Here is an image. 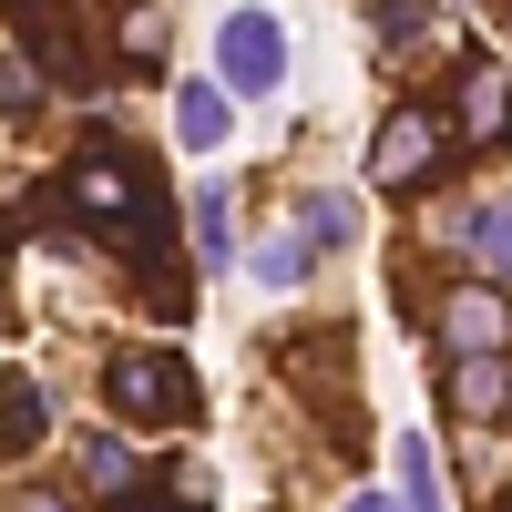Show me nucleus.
Returning a JSON list of instances; mask_svg holds the SVG:
<instances>
[{
  "label": "nucleus",
  "mask_w": 512,
  "mask_h": 512,
  "mask_svg": "<svg viewBox=\"0 0 512 512\" xmlns=\"http://www.w3.org/2000/svg\"><path fill=\"white\" fill-rule=\"evenodd\" d=\"M103 390L123 420H195V369L185 359H154V349H123L103 369Z\"/></svg>",
  "instance_id": "obj_1"
},
{
  "label": "nucleus",
  "mask_w": 512,
  "mask_h": 512,
  "mask_svg": "<svg viewBox=\"0 0 512 512\" xmlns=\"http://www.w3.org/2000/svg\"><path fill=\"white\" fill-rule=\"evenodd\" d=\"M441 144H451V123H441L431 103H400L390 123H379V144H369V175L390 185V195H410V185H431Z\"/></svg>",
  "instance_id": "obj_2"
},
{
  "label": "nucleus",
  "mask_w": 512,
  "mask_h": 512,
  "mask_svg": "<svg viewBox=\"0 0 512 512\" xmlns=\"http://www.w3.org/2000/svg\"><path fill=\"white\" fill-rule=\"evenodd\" d=\"M72 195H82V216H93L103 236H144L154 226V195H144V175L123 154H82L72 164Z\"/></svg>",
  "instance_id": "obj_3"
},
{
  "label": "nucleus",
  "mask_w": 512,
  "mask_h": 512,
  "mask_svg": "<svg viewBox=\"0 0 512 512\" xmlns=\"http://www.w3.org/2000/svg\"><path fill=\"white\" fill-rule=\"evenodd\" d=\"M216 62H226V93L267 103V93H277V72H287V41H277V21H267V11H226Z\"/></svg>",
  "instance_id": "obj_4"
},
{
  "label": "nucleus",
  "mask_w": 512,
  "mask_h": 512,
  "mask_svg": "<svg viewBox=\"0 0 512 512\" xmlns=\"http://www.w3.org/2000/svg\"><path fill=\"white\" fill-rule=\"evenodd\" d=\"M502 338H512V297H502V277H472V287L441 297V349H451V359H502Z\"/></svg>",
  "instance_id": "obj_5"
},
{
  "label": "nucleus",
  "mask_w": 512,
  "mask_h": 512,
  "mask_svg": "<svg viewBox=\"0 0 512 512\" xmlns=\"http://www.w3.org/2000/svg\"><path fill=\"white\" fill-rule=\"evenodd\" d=\"M451 113H461V144H502V134H512V82H502L492 62H472Z\"/></svg>",
  "instance_id": "obj_6"
},
{
  "label": "nucleus",
  "mask_w": 512,
  "mask_h": 512,
  "mask_svg": "<svg viewBox=\"0 0 512 512\" xmlns=\"http://www.w3.org/2000/svg\"><path fill=\"white\" fill-rule=\"evenodd\" d=\"M451 236L472 246V267L512 277V195H482V205H461V216H451Z\"/></svg>",
  "instance_id": "obj_7"
},
{
  "label": "nucleus",
  "mask_w": 512,
  "mask_h": 512,
  "mask_svg": "<svg viewBox=\"0 0 512 512\" xmlns=\"http://www.w3.org/2000/svg\"><path fill=\"white\" fill-rule=\"evenodd\" d=\"M451 410L461 420H512V369L502 359H451Z\"/></svg>",
  "instance_id": "obj_8"
},
{
  "label": "nucleus",
  "mask_w": 512,
  "mask_h": 512,
  "mask_svg": "<svg viewBox=\"0 0 512 512\" xmlns=\"http://www.w3.org/2000/svg\"><path fill=\"white\" fill-rule=\"evenodd\" d=\"M175 134H185L195 154L226 144V93H216V82H185V93H175Z\"/></svg>",
  "instance_id": "obj_9"
},
{
  "label": "nucleus",
  "mask_w": 512,
  "mask_h": 512,
  "mask_svg": "<svg viewBox=\"0 0 512 512\" xmlns=\"http://www.w3.org/2000/svg\"><path fill=\"white\" fill-rule=\"evenodd\" d=\"M41 420H52V400H41L31 379H0V441L31 451V441H41Z\"/></svg>",
  "instance_id": "obj_10"
},
{
  "label": "nucleus",
  "mask_w": 512,
  "mask_h": 512,
  "mask_svg": "<svg viewBox=\"0 0 512 512\" xmlns=\"http://www.w3.org/2000/svg\"><path fill=\"white\" fill-rule=\"evenodd\" d=\"M297 236H308V246H349L359 236V205L349 195H308V205H297Z\"/></svg>",
  "instance_id": "obj_11"
},
{
  "label": "nucleus",
  "mask_w": 512,
  "mask_h": 512,
  "mask_svg": "<svg viewBox=\"0 0 512 512\" xmlns=\"http://www.w3.org/2000/svg\"><path fill=\"white\" fill-rule=\"evenodd\" d=\"M400 512H441V461H431V441H400Z\"/></svg>",
  "instance_id": "obj_12"
},
{
  "label": "nucleus",
  "mask_w": 512,
  "mask_h": 512,
  "mask_svg": "<svg viewBox=\"0 0 512 512\" xmlns=\"http://www.w3.org/2000/svg\"><path fill=\"white\" fill-rule=\"evenodd\" d=\"M308 256H318V246H308V236H297V226H287V236H267V246H256V256H246V267H256V277H267V287H297V277H308Z\"/></svg>",
  "instance_id": "obj_13"
},
{
  "label": "nucleus",
  "mask_w": 512,
  "mask_h": 512,
  "mask_svg": "<svg viewBox=\"0 0 512 512\" xmlns=\"http://www.w3.org/2000/svg\"><path fill=\"white\" fill-rule=\"evenodd\" d=\"M226 246H236V236H226V185H205V195H195V256H205V267H226Z\"/></svg>",
  "instance_id": "obj_14"
},
{
  "label": "nucleus",
  "mask_w": 512,
  "mask_h": 512,
  "mask_svg": "<svg viewBox=\"0 0 512 512\" xmlns=\"http://www.w3.org/2000/svg\"><path fill=\"white\" fill-rule=\"evenodd\" d=\"M82 482L93 492H134V451L123 441H82Z\"/></svg>",
  "instance_id": "obj_15"
},
{
  "label": "nucleus",
  "mask_w": 512,
  "mask_h": 512,
  "mask_svg": "<svg viewBox=\"0 0 512 512\" xmlns=\"http://www.w3.org/2000/svg\"><path fill=\"white\" fill-rule=\"evenodd\" d=\"M369 31H379V41H410V31H431V0H379V11H369Z\"/></svg>",
  "instance_id": "obj_16"
},
{
  "label": "nucleus",
  "mask_w": 512,
  "mask_h": 512,
  "mask_svg": "<svg viewBox=\"0 0 512 512\" xmlns=\"http://www.w3.org/2000/svg\"><path fill=\"white\" fill-rule=\"evenodd\" d=\"M154 41H164V21H154V0H134V21H123V52H134V62H144V52H154Z\"/></svg>",
  "instance_id": "obj_17"
},
{
  "label": "nucleus",
  "mask_w": 512,
  "mask_h": 512,
  "mask_svg": "<svg viewBox=\"0 0 512 512\" xmlns=\"http://www.w3.org/2000/svg\"><path fill=\"white\" fill-rule=\"evenodd\" d=\"M41 93V82H31V62H11V52H0V103H31Z\"/></svg>",
  "instance_id": "obj_18"
},
{
  "label": "nucleus",
  "mask_w": 512,
  "mask_h": 512,
  "mask_svg": "<svg viewBox=\"0 0 512 512\" xmlns=\"http://www.w3.org/2000/svg\"><path fill=\"white\" fill-rule=\"evenodd\" d=\"M11 512H72L62 492H11Z\"/></svg>",
  "instance_id": "obj_19"
},
{
  "label": "nucleus",
  "mask_w": 512,
  "mask_h": 512,
  "mask_svg": "<svg viewBox=\"0 0 512 512\" xmlns=\"http://www.w3.org/2000/svg\"><path fill=\"white\" fill-rule=\"evenodd\" d=\"M349 512H400V502L390 492H349Z\"/></svg>",
  "instance_id": "obj_20"
},
{
  "label": "nucleus",
  "mask_w": 512,
  "mask_h": 512,
  "mask_svg": "<svg viewBox=\"0 0 512 512\" xmlns=\"http://www.w3.org/2000/svg\"><path fill=\"white\" fill-rule=\"evenodd\" d=\"M502 512H512V502H502Z\"/></svg>",
  "instance_id": "obj_21"
}]
</instances>
